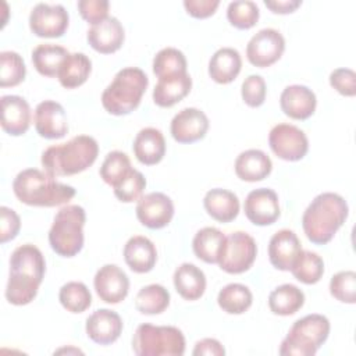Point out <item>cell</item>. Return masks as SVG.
Returning a JSON list of instances; mask_svg holds the SVG:
<instances>
[{"label": "cell", "mask_w": 356, "mask_h": 356, "mask_svg": "<svg viewBox=\"0 0 356 356\" xmlns=\"http://www.w3.org/2000/svg\"><path fill=\"white\" fill-rule=\"evenodd\" d=\"M46 261L32 243H25L14 249L10 257V273L6 286V299L14 306L31 303L43 281Z\"/></svg>", "instance_id": "obj_1"}, {"label": "cell", "mask_w": 356, "mask_h": 356, "mask_svg": "<svg viewBox=\"0 0 356 356\" xmlns=\"http://www.w3.org/2000/svg\"><path fill=\"white\" fill-rule=\"evenodd\" d=\"M346 200L334 192L317 195L302 216V227L314 245L328 243L348 218Z\"/></svg>", "instance_id": "obj_2"}, {"label": "cell", "mask_w": 356, "mask_h": 356, "mask_svg": "<svg viewBox=\"0 0 356 356\" xmlns=\"http://www.w3.org/2000/svg\"><path fill=\"white\" fill-rule=\"evenodd\" d=\"M99 145L89 135H78L65 143L47 147L40 163L51 177L75 175L89 168L97 159Z\"/></svg>", "instance_id": "obj_3"}, {"label": "cell", "mask_w": 356, "mask_h": 356, "mask_svg": "<svg viewBox=\"0 0 356 356\" xmlns=\"http://www.w3.org/2000/svg\"><path fill=\"white\" fill-rule=\"evenodd\" d=\"M13 191L21 203L36 207L65 204L76 193L71 185L57 182L54 177L38 168L19 171L13 181Z\"/></svg>", "instance_id": "obj_4"}, {"label": "cell", "mask_w": 356, "mask_h": 356, "mask_svg": "<svg viewBox=\"0 0 356 356\" xmlns=\"http://www.w3.org/2000/svg\"><path fill=\"white\" fill-rule=\"evenodd\" d=\"M147 85L149 78L140 68H122L103 90L102 104L104 110L113 115H127L140 104Z\"/></svg>", "instance_id": "obj_5"}, {"label": "cell", "mask_w": 356, "mask_h": 356, "mask_svg": "<svg viewBox=\"0 0 356 356\" xmlns=\"http://www.w3.org/2000/svg\"><path fill=\"white\" fill-rule=\"evenodd\" d=\"M86 213L78 204H67L54 216L49 231L50 248L63 257H74L83 248Z\"/></svg>", "instance_id": "obj_6"}, {"label": "cell", "mask_w": 356, "mask_h": 356, "mask_svg": "<svg viewBox=\"0 0 356 356\" xmlns=\"http://www.w3.org/2000/svg\"><path fill=\"white\" fill-rule=\"evenodd\" d=\"M330 321L323 314H307L296 320L280 346L284 356H313L327 341Z\"/></svg>", "instance_id": "obj_7"}, {"label": "cell", "mask_w": 356, "mask_h": 356, "mask_svg": "<svg viewBox=\"0 0 356 356\" xmlns=\"http://www.w3.org/2000/svg\"><path fill=\"white\" fill-rule=\"evenodd\" d=\"M132 349L138 356H182L185 337L177 327L145 323L134 334Z\"/></svg>", "instance_id": "obj_8"}, {"label": "cell", "mask_w": 356, "mask_h": 356, "mask_svg": "<svg viewBox=\"0 0 356 356\" xmlns=\"http://www.w3.org/2000/svg\"><path fill=\"white\" fill-rule=\"evenodd\" d=\"M256 254L257 245L254 239L243 231H236L225 236L217 263L228 274H242L252 267Z\"/></svg>", "instance_id": "obj_9"}, {"label": "cell", "mask_w": 356, "mask_h": 356, "mask_svg": "<svg viewBox=\"0 0 356 356\" xmlns=\"http://www.w3.org/2000/svg\"><path fill=\"white\" fill-rule=\"evenodd\" d=\"M268 145L273 153L286 161L302 160L309 150L306 134L292 124H278L268 134Z\"/></svg>", "instance_id": "obj_10"}, {"label": "cell", "mask_w": 356, "mask_h": 356, "mask_svg": "<svg viewBox=\"0 0 356 356\" xmlns=\"http://www.w3.org/2000/svg\"><path fill=\"white\" fill-rule=\"evenodd\" d=\"M285 50L284 36L274 28H264L254 33L246 46L248 61L259 68L277 63Z\"/></svg>", "instance_id": "obj_11"}, {"label": "cell", "mask_w": 356, "mask_h": 356, "mask_svg": "<svg viewBox=\"0 0 356 356\" xmlns=\"http://www.w3.org/2000/svg\"><path fill=\"white\" fill-rule=\"evenodd\" d=\"M68 22V11L61 4L38 3L29 14V28L39 38H61Z\"/></svg>", "instance_id": "obj_12"}, {"label": "cell", "mask_w": 356, "mask_h": 356, "mask_svg": "<svg viewBox=\"0 0 356 356\" xmlns=\"http://www.w3.org/2000/svg\"><path fill=\"white\" fill-rule=\"evenodd\" d=\"M136 217L139 222L150 229L167 227L174 217V203L163 192H150L138 200Z\"/></svg>", "instance_id": "obj_13"}, {"label": "cell", "mask_w": 356, "mask_h": 356, "mask_svg": "<svg viewBox=\"0 0 356 356\" xmlns=\"http://www.w3.org/2000/svg\"><path fill=\"white\" fill-rule=\"evenodd\" d=\"M243 210L248 220L260 227L274 224L281 213L278 196L270 188H259L249 192L245 199Z\"/></svg>", "instance_id": "obj_14"}, {"label": "cell", "mask_w": 356, "mask_h": 356, "mask_svg": "<svg viewBox=\"0 0 356 356\" xmlns=\"http://www.w3.org/2000/svg\"><path fill=\"white\" fill-rule=\"evenodd\" d=\"M93 286L100 300L115 305L127 298L129 278L118 266L104 264L97 270L93 278Z\"/></svg>", "instance_id": "obj_15"}, {"label": "cell", "mask_w": 356, "mask_h": 356, "mask_svg": "<svg viewBox=\"0 0 356 356\" xmlns=\"http://www.w3.org/2000/svg\"><path fill=\"white\" fill-rule=\"evenodd\" d=\"M209 129L207 115L195 107H186L178 111L170 125L171 135L178 143H193L203 139Z\"/></svg>", "instance_id": "obj_16"}, {"label": "cell", "mask_w": 356, "mask_h": 356, "mask_svg": "<svg viewBox=\"0 0 356 356\" xmlns=\"http://www.w3.org/2000/svg\"><path fill=\"white\" fill-rule=\"evenodd\" d=\"M35 129L44 139H60L68 132L64 107L54 100H43L35 108Z\"/></svg>", "instance_id": "obj_17"}, {"label": "cell", "mask_w": 356, "mask_h": 356, "mask_svg": "<svg viewBox=\"0 0 356 356\" xmlns=\"http://www.w3.org/2000/svg\"><path fill=\"white\" fill-rule=\"evenodd\" d=\"M86 335L97 345L115 342L122 332V320L110 309H99L86 318Z\"/></svg>", "instance_id": "obj_18"}, {"label": "cell", "mask_w": 356, "mask_h": 356, "mask_svg": "<svg viewBox=\"0 0 356 356\" xmlns=\"http://www.w3.org/2000/svg\"><path fill=\"white\" fill-rule=\"evenodd\" d=\"M86 39L90 47L97 53L111 54L122 46L125 32L115 17H107L104 21L92 25L88 29Z\"/></svg>", "instance_id": "obj_19"}, {"label": "cell", "mask_w": 356, "mask_h": 356, "mask_svg": "<svg viewBox=\"0 0 356 356\" xmlns=\"http://www.w3.org/2000/svg\"><path fill=\"white\" fill-rule=\"evenodd\" d=\"M280 106L285 115L293 120H307L316 111L314 92L305 85H289L280 96Z\"/></svg>", "instance_id": "obj_20"}, {"label": "cell", "mask_w": 356, "mask_h": 356, "mask_svg": "<svg viewBox=\"0 0 356 356\" xmlns=\"http://www.w3.org/2000/svg\"><path fill=\"white\" fill-rule=\"evenodd\" d=\"M1 103V128L13 136L24 135L31 125V107L28 102L17 95H6Z\"/></svg>", "instance_id": "obj_21"}, {"label": "cell", "mask_w": 356, "mask_h": 356, "mask_svg": "<svg viewBox=\"0 0 356 356\" xmlns=\"http://www.w3.org/2000/svg\"><path fill=\"white\" fill-rule=\"evenodd\" d=\"M300 250L302 243L298 235L291 229H280L270 239L268 259L277 270L289 271Z\"/></svg>", "instance_id": "obj_22"}, {"label": "cell", "mask_w": 356, "mask_h": 356, "mask_svg": "<svg viewBox=\"0 0 356 356\" xmlns=\"http://www.w3.org/2000/svg\"><path fill=\"white\" fill-rule=\"evenodd\" d=\"M136 160L145 165H154L160 163L165 154V139L160 129L153 127L142 128L132 145Z\"/></svg>", "instance_id": "obj_23"}, {"label": "cell", "mask_w": 356, "mask_h": 356, "mask_svg": "<svg viewBox=\"0 0 356 356\" xmlns=\"http://www.w3.org/2000/svg\"><path fill=\"white\" fill-rule=\"evenodd\" d=\"M124 260L134 273H149L153 270L157 260L156 246L149 238L135 235L129 238L124 246Z\"/></svg>", "instance_id": "obj_24"}, {"label": "cell", "mask_w": 356, "mask_h": 356, "mask_svg": "<svg viewBox=\"0 0 356 356\" xmlns=\"http://www.w3.org/2000/svg\"><path fill=\"white\" fill-rule=\"evenodd\" d=\"M192 88V78L188 72L159 78L153 89V102L159 107H172L186 97Z\"/></svg>", "instance_id": "obj_25"}, {"label": "cell", "mask_w": 356, "mask_h": 356, "mask_svg": "<svg viewBox=\"0 0 356 356\" xmlns=\"http://www.w3.org/2000/svg\"><path fill=\"white\" fill-rule=\"evenodd\" d=\"M234 168L239 179L246 182H256L270 175L273 170V163L263 150L249 149L239 153L235 160Z\"/></svg>", "instance_id": "obj_26"}, {"label": "cell", "mask_w": 356, "mask_h": 356, "mask_svg": "<svg viewBox=\"0 0 356 356\" xmlns=\"http://www.w3.org/2000/svg\"><path fill=\"white\" fill-rule=\"evenodd\" d=\"M203 206L207 214L220 222H231L239 214V199L228 189H210L204 195Z\"/></svg>", "instance_id": "obj_27"}, {"label": "cell", "mask_w": 356, "mask_h": 356, "mask_svg": "<svg viewBox=\"0 0 356 356\" xmlns=\"http://www.w3.org/2000/svg\"><path fill=\"white\" fill-rule=\"evenodd\" d=\"M242 58L236 49L221 47L218 49L209 61L210 78L221 85L231 83L241 72Z\"/></svg>", "instance_id": "obj_28"}, {"label": "cell", "mask_w": 356, "mask_h": 356, "mask_svg": "<svg viewBox=\"0 0 356 356\" xmlns=\"http://www.w3.org/2000/svg\"><path fill=\"white\" fill-rule=\"evenodd\" d=\"M172 280L175 291L186 300H197L206 291V275L192 263H182L177 267Z\"/></svg>", "instance_id": "obj_29"}, {"label": "cell", "mask_w": 356, "mask_h": 356, "mask_svg": "<svg viewBox=\"0 0 356 356\" xmlns=\"http://www.w3.org/2000/svg\"><path fill=\"white\" fill-rule=\"evenodd\" d=\"M92 71V61L85 53H70L64 60L57 78L65 89H75L86 82Z\"/></svg>", "instance_id": "obj_30"}, {"label": "cell", "mask_w": 356, "mask_h": 356, "mask_svg": "<svg viewBox=\"0 0 356 356\" xmlns=\"http://www.w3.org/2000/svg\"><path fill=\"white\" fill-rule=\"evenodd\" d=\"M68 54L70 51L60 44L43 43L32 50V64L40 75L53 78L57 76Z\"/></svg>", "instance_id": "obj_31"}, {"label": "cell", "mask_w": 356, "mask_h": 356, "mask_svg": "<svg viewBox=\"0 0 356 356\" xmlns=\"http://www.w3.org/2000/svg\"><path fill=\"white\" fill-rule=\"evenodd\" d=\"M305 305V293L293 284H282L268 295V307L274 314L291 316Z\"/></svg>", "instance_id": "obj_32"}, {"label": "cell", "mask_w": 356, "mask_h": 356, "mask_svg": "<svg viewBox=\"0 0 356 356\" xmlns=\"http://www.w3.org/2000/svg\"><path fill=\"white\" fill-rule=\"evenodd\" d=\"M224 239L225 235L218 228L204 227L199 229L192 241L195 256L209 264L217 263Z\"/></svg>", "instance_id": "obj_33"}, {"label": "cell", "mask_w": 356, "mask_h": 356, "mask_svg": "<svg viewBox=\"0 0 356 356\" xmlns=\"http://www.w3.org/2000/svg\"><path fill=\"white\" fill-rule=\"evenodd\" d=\"M253 302V295L250 289L238 282L225 285L217 296V303L222 312L228 314H242L245 313Z\"/></svg>", "instance_id": "obj_34"}, {"label": "cell", "mask_w": 356, "mask_h": 356, "mask_svg": "<svg viewBox=\"0 0 356 356\" xmlns=\"http://www.w3.org/2000/svg\"><path fill=\"white\" fill-rule=\"evenodd\" d=\"M170 305V292L160 284H150L139 289L135 307L139 313L153 316L163 313Z\"/></svg>", "instance_id": "obj_35"}, {"label": "cell", "mask_w": 356, "mask_h": 356, "mask_svg": "<svg viewBox=\"0 0 356 356\" xmlns=\"http://www.w3.org/2000/svg\"><path fill=\"white\" fill-rule=\"evenodd\" d=\"M289 271L302 284L313 285L318 282L324 274V261L314 252L300 250Z\"/></svg>", "instance_id": "obj_36"}, {"label": "cell", "mask_w": 356, "mask_h": 356, "mask_svg": "<svg viewBox=\"0 0 356 356\" xmlns=\"http://www.w3.org/2000/svg\"><path fill=\"white\" fill-rule=\"evenodd\" d=\"M58 300L67 312L82 313L90 306L92 295L83 282L70 281L60 288Z\"/></svg>", "instance_id": "obj_37"}, {"label": "cell", "mask_w": 356, "mask_h": 356, "mask_svg": "<svg viewBox=\"0 0 356 356\" xmlns=\"http://www.w3.org/2000/svg\"><path fill=\"white\" fill-rule=\"evenodd\" d=\"M132 170L131 160L127 153L120 150L110 152L100 167V178L114 188L120 181H122L128 172Z\"/></svg>", "instance_id": "obj_38"}, {"label": "cell", "mask_w": 356, "mask_h": 356, "mask_svg": "<svg viewBox=\"0 0 356 356\" xmlns=\"http://www.w3.org/2000/svg\"><path fill=\"white\" fill-rule=\"evenodd\" d=\"M153 72L157 78L175 74H185L186 58L184 53L175 47L161 49L153 58Z\"/></svg>", "instance_id": "obj_39"}, {"label": "cell", "mask_w": 356, "mask_h": 356, "mask_svg": "<svg viewBox=\"0 0 356 356\" xmlns=\"http://www.w3.org/2000/svg\"><path fill=\"white\" fill-rule=\"evenodd\" d=\"M26 75V67L24 58L11 50L0 53V86H17L19 85Z\"/></svg>", "instance_id": "obj_40"}, {"label": "cell", "mask_w": 356, "mask_h": 356, "mask_svg": "<svg viewBox=\"0 0 356 356\" xmlns=\"http://www.w3.org/2000/svg\"><path fill=\"white\" fill-rule=\"evenodd\" d=\"M260 11L254 1L236 0L227 7V18L229 24L238 29H250L259 21Z\"/></svg>", "instance_id": "obj_41"}, {"label": "cell", "mask_w": 356, "mask_h": 356, "mask_svg": "<svg viewBox=\"0 0 356 356\" xmlns=\"http://www.w3.org/2000/svg\"><path fill=\"white\" fill-rule=\"evenodd\" d=\"M330 293L342 303L356 302V273L352 270L339 271L330 281Z\"/></svg>", "instance_id": "obj_42"}, {"label": "cell", "mask_w": 356, "mask_h": 356, "mask_svg": "<svg viewBox=\"0 0 356 356\" xmlns=\"http://www.w3.org/2000/svg\"><path fill=\"white\" fill-rule=\"evenodd\" d=\"M145 188H146V179L143 174L132 168L128 172V175L113 188V191L118 200L124 203H132L140 199Z\"/></svg>", "instance_id": "obj_43"}, {"label": "cell", "mask_w": 356, "mask_h": 356, "mask_svg": "<svg viewBox=\"0 0 356 356\" xmlns=\"http://www.w3.org/2000/svg\"><path fill=\"white\" fill-rule=\"evenodd\" d=\"M266 82L260 75H249L242 82L241 95L249 107H260L266 100Z\"/></svg>", "instance_id": "obj_44"}, {"label": "cell", "mask_w": 356, "mask_h": 356, "mask_svg": "<svg viewBox=\"0 0 356 356\" xmlns=\"http://www.w3.org/2000/svg\"><path fill=\"white\" fill-rule=\"evenodd\" d=\"M110 3L107 0H79L78 10L81 17L92 24L96 25L104 21L108 17Z\"/></svg>", "instance_id": "obj_45"}, {"label": "cell", "mask_w": 356, "mask_h": 356, "mask_svg": "<svg viewBox=\"0 0 356 356\" xmlns=\"http://www.w3.org/2000/svg\"><path fill=\"white\" fill-rule=\"evenodd\" d=\"M330 85L342 96L356 95V74L350 68H337L330 74Z\"/></svg>", "instance_id": "obj_46"}, {"label": "cell", "mask_w": 356, "mask_h": 356, "mask_svg": "<svg viewBox=\"0 0 356 356\" xmlns=\"http://www.w3.org/2000/svg\"><path fill=\"white\" fill-rule=\"evenodd\" d=\"M21 228L19 216L10 207H0V242L6 243L14 239Z\"/></svg>", "instance_id": "obj_47"}, {"label": "cell", "mask_w": 356, "mask_h": 356, "mask_svg": "<svg viewBox=\"0 0 356 356\" xmlns=\"http://www.w3.org/2000/svg\"><path fill=\"white\" fill-rule=\"evenodd\" d=\"M220 1L218 0H185L184 7L186 13L193 18H209L211 17L216 10L218 8Z\"/></svg>", "instance_id": "obj_48"}, {"label": "cell", "mask_w": 356, "mask_h": 356, "mask_svg": "<svg viewBox=\"0 0 356 356\" xmlns=\"http://www.w3.org/2000/svg\"><path fill=\"white\" fill-rule=\"evenodd\" d=\"M192 355H195V356H202V355L224 356L225 349L220 341H217L214 338H203L195 343Z\"/></svg>", "instance_id": "obj_49"}, {"label": "cell", "mask_w": 356, "mask_h": 356, "mask_svg": "<svg viewBox=\"0 0 356 356\" xmlns=\"http://www.w3.org/2000/svg\"><path fill=\"white\" fill-rule=\"evenodd\" d=\"M266 7L270 8L275 14H289L293 13L300 4V0H275V1H264Z\"/></svg>", "instance_id": "obj_50"}]
</instances>
